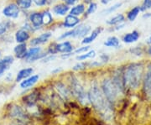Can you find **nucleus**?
Wrapping results in <instances>:
<instances>
[{
    "mask_svg": "<svg viewBox=\"0 0 151 125\" xmlns=\"http://www.w3.org/2000/svg\"><path fill=\"white\" fill-rule=\"evenodd\" d=\"M102 31H103V28L97 27L96 29H94L92 32L90 33L89 35H86V37L83 38L82 41H81V44L82 45H89V44H91L98 37V35L101 34Z\"/></svg>",
    "mask_w": 151,
    "mask_h": 125,
    "instance_id": "obj_11",
    "label": "nucleus"
},
{
    "mask_svg": "<svg viewBox=\"0 0 151 125\" xmlns=\"http://www.w3.org/2000/svg\"><path fill=\"white\" fill-rule=\"evenodd\" d=\"M107 47H113V48H118L120 45L119 40L116 36H111L107 39V40L103 44Z\"/></svg>",
    "mask_w": 151,
    "mask_h": 125,
    "instance_id": "obj_24",
    "label": "nucleus"
},
{
    "mask_svg": "<svg viewBox=\"0 0 151 125\" xmlns=\"http://www.w3.org/2000/svg\"><path fill=\"white\" fill-rule=\"evenodd\" d=\"M55 58H56V56L55 55H46L45 57H44L42 59V61L43 62H49V61L54 60Z\"/></svg>",
    "mask_w": 151,
    "mask_h": 125,
    "instance_id": "obj_38",
    "label": "nucleus"
},
{
    "mask_svg": "<svg viewBox=\"0 0 151 125\" xmlns=\"http://www.w3.org/2000/svg\"><path fill=\"white\" fill-rule=\"evenodd\" d=\"M70 9V6L66 5L65 4H58L52 8L53 13L59 16H65L69 13Z\"/></svg>",
    "mask_w": 151,
    "mask_h": 125,
    "instance_id": "obj_16",
    "label": "nucleus"
},
{
    "mask_svg": "<svg viewBox=\"0 0 151 125\" xmlns=\"http://www.w3.org/2000/svg\"><path fill=\"white\" fill-rule=\"evenodd\" d=\"M29 39H30V34L24 29H19L15 34V40L18 44L26 43V41H28Z\"/></svg>",
    "mask_w": 151,
    "mask_h": 125,
    "instance_id": "obj_18",
    "label": "nucleus"
},
{
    "mask_svg": "<svg viewBox=\"0 0 151 125\" xmlns=\"http://www.w3.org/2000/svg\"><path fill=\"white\" fill-rule=\"evenodd\" d=\"M14 62V57L12 55H7L4 57L2 60H0V77L4 75Z\"/></svg>",
    "mask_w": 151,
    "mask_h": 125,
    "instance_id": "obj_12",
    "label": "nucleus"
},
{
    "mask_svg": "<svg viewBox=\"0 0 151 125\" xmlns=\"http://www.w3.org/2000/svg\"><path fill=\"white\" fill-rule=\"evenodd\" d=\"M20 13V9L16 4H10L3 9V14L9 19H17Z\"/></svg>",
    "mask_w": 151,
    "mask_h": 125,
    "instance_id": "obj_6",
    "label": "nucleus"
},
{
    "mask_svg": "<svg viewBox=\"0 0 151 125\" xmlns=\"http://www.w3.org/2000/svg\"><path fill=\"white\" fill-rule=\"evenodd\" d=\"M33 4V0H16V4L19 9L27 10L31 8Z\"/></svg>",
    "mask_w": 151,
    "mask_h": 125,
    "instance_id": "obj_27",
    "label": "nucleus"
},
{
    "mask_svg": "<svg viewBox=\"0 0 151 125\" xmlns=\"http://www.w3.org/2000/svg\"><path fill=\"white\" fill-rule=\"evenodd\" d=\"M151 9V0H144V3L140 7L141 11H146Z\"/></svg>",
    "mask_w": 151,
    "mask_h": 125,
    "instance_id": "obj_36",
    "label": "nucleus"
},
{
    "mask_svg": "<svg viewBox=\"0 0 151 125\" xmlns=\"http://www.w3.org/2000/svg\"><path fill=\"white\" fill-rule=\"evenodd\" d=\"M91 30H92V28L90 25H87L85 24H79L75 28H73L71 30L62 34L58 38V40H61L66 38L83 39L84 37H86V35H88V34L91 32Z\"/></svg>",
    "mask_w": 151,
    "mask_h": 125,
    "instance_id": "obj_3",
    "label": "nucleus"
},
{
    "mask_svg": "<svg viewBox=\"0 0 151 125\" xmlns=\"http://www.w3.org/2000/svg\"><path fill=\"white\" fill-rule=\"evenodd\" d=\"M47 55L46 53H42V50L38 46H32L31 48L27 50V52L24 56V60L29 62H34L37 60H42L44 57Z\"/></svg>",
    "mask_w": 151,
    "mask_h": 125,
    "instance_id": "obj_5",
    "label": "nucleus"
},
{
    "mask_svg": "<svg viewBox=\"0 0 151 125\" xmlns=\"http://www.w3.org/2000/svg\"><path fill=\"white\" fill-rule=\"evenodd\" d=\"M47 54L49 55H55L57 54V50H56V43L52 42L50 44L47 49Z\"/></svg>",
    "mask_w": 151,
    "mask_h": 125,
    "instance_id": "obj_35",
    "label": "nucleus"
},
{
    "mask_svg": "<svg viewBox=\"0 0 151 125\" xmlns=\"http://www.w3.org/2000/svg\"><path fill=\"white\" fill-rule=\"evenodd\" d=\"M42 20H43V25H50L53 23V16L52 14L49 10H45L42 12Z\"/></svg>",
    "mask_w": 151,
    "mask_h": 125,
    "instance_id": "obj_25",
    "label": "nucleus"
},
{
    "mask_svg": "<svg viewBox=\"0 0 151 125\" xmlns=\"http://www.w3.org/2000/svg\"><path fill=\"white\" fill-rule=\"evenodd\" d=\"M139 38V33L138 32L137 30H134L133 32L128 33L125 35H124L123 37V41L124 43L131 44L136 42Z\"/></svg>",
    "mask_w": 151,
    "mask_h": 125,
    "instance_id": "obj_20",
    "label": "nucleus"
},
{
    "mask_svg": "<svg viewBox=\"0 0 151 125\" xmlns=\"http://www.w3.org/2000/svg\"><path fill=\"white\" fill-rule=\"evenodd\" d=\"M33 72H34V70H33V68H30V67L22 69V70H20V71L18 72L15 81L17 82H21L23 80H24L25 78H27L29 76H31L33 74Z\"/></svg>",
    "mask_w": 151,
    "mask_h": 125,
    "instance_id": "obj_21",
    "label": "nucleus"
},
{
    "mask_svg": "<svg viewBox=\"0 0 151 125\" xmlns=\"http://www.w3.org/2000/svg\"><path fill=\"white\" fill-rule=\"evenodd\" d=\"M97 4L96 3H91L89 6H88V8H87V9H86V13H85V15L86 16H88V15H91L92 14H94L96 10H97Z\"/></svg>",
    "mask_w": 151,
    "mask_h": 125,
    "instance_id": "obj_31",
    "label": "nucleus"
},
{
    "mask_svg": "<svg viewBox=\"0 0 151 125\" xmlns=\"http://www.w3.org/2000/svg\"><path fill=\"white\" fill-rule=\"evenodd\" d=\"M87 66V64L85 63V62H79L77 64H76L73 67H72V70L76 71H83L85 70Z\"/></svg>",
    "mask_w": 151,
    "mask_h": 125,
    "instance_id": "obj_32",
    "label": "nucleus"
},
{
    "mask_svg": "<svg viewBox=\"0 0 151 125\" xmlns=\"http://www.w3.org/2000/svg\"><path fill=\"white\" fill-rule=\"evenodd\" d=\"M87 96H88V101H90L93 108L98 112L105 114L109 111L111 104L108 103V100L104 97L102 90H100L97 85L96 84L92 85Z\"/></svg>",
    "mask_w": 151,
    "mask_h": 125,
    "instance_id": "obj_2",
    "label": "nucleus"
},
{
    "mask_svg": "<svg viewBox=\"0 0 151 125\" xmlns=\"http://www.w3.org/2000/svg\"><path fill=\"white\" fill-rule=\"evenodd\" d=\"M0 55H1V53H0Z\"/></svg>",
    "mask_w": 151,
    "mask_h": 125,
    "instance_id": "obj_48",
    "label": "nucleus"
},
{
    "mask_svg": "<svg viewBox=\"0 0 151 125\" xmlns=\"http://www.w3.org/2000/svg\"><path fill=\"white\" fill-rule=\"evenodd\" d=\"M102 92L104 97L108 100L109 103L112 104L115 103L118 98L119 89L115 86V84L110 79H104L102 82Z\"/></svg>",
    "mask_w": 151,
    "mask_h": 125,
    "instance_id": "obj_4",
    "label": "nucleus"
},
{
    "mask_svg": "<svg viewBox=\"0 0 151 125\" xmlns=\"http://www.w3.org/2000/svg\"><path fill=\"white\" fill-rule=\"evenodd\" d=\"M9 27V22H0V35L4 34Z\"/></svg>",
    "mask_w": 151,
    "mask_h": 125,
    "instance_id": "obj_34",
    "label": "nucleus"
},
{
    "mask_svg": "<svg viewBox=\"0 0 151 125\" xmlns=\"http://www.w3.org/2000/svg\"><path fill=\"white\" fill-rule=\"evenodd\" d=\"M39 78H40L39 75H31L22 81L20 83V87L22 89H28L29 87H32L33 86H35V84L37 83Z\"/></svg>",
    "mask_w": 151,
    "mask_h": 125,
    "instance_id": "obj_15",
    "label": "nucleus"
},
{
    "mask_svg": "<svg viewBox=\"0 0 151 125\" xmlns=\"http://www.w3.org/2000/svg\"><path fill=\"white\" fill-rule=\"evenodd\" d=\"M38 97H39L38 93H36L35 92H33V93L26 95L23 99H24V102L27 104L28 106L31 107L33 105H35V103L37 102Z\"/></svg>",
    "mask_w": 151,
    "mask_h": 125,
    "instance_id": "obj_23",
    "label": "nucleus"
},
{
    "mask_svg": "<svg viewBox=\"0 0 151 125\" xmlns=\"http://www.w3.org/2000/svg\"><path fill=\"white\" fill-rule=\"evenodd\" d=\"M29 21L31 23V25L35 29H37L41 28L43 25L42 20V13L41 12H33L29 15Z\"/></svg>",
    "mask_w": 151,
    "mask_h": 125,
    "instance_id": "obj_7",
    "label": "nucleus"
},
{
    "mask_svg": "<svg viewBox=\"0 0 151 125\" xmlns=\"http://www.w3.org/2000/svg\"><path fill=\"white\" fill-rule=\"evenodd\" d=\"M90 48H91L90 45H86L85 46H81V47H79V48H77L76 50H75L73 51V54H83V53H85L86 51H88V50H90Z\"/></svg>",
    "mask_w": 151,
    "mask_h": 125,
    "instance_id": "obj_33",
    "label": "nucleus"
},
{
    "mask_svg": "<svg viewBox=\"0 0 151 125\" xmlns=\"http://www.w3.org/2000/svg\"><path fill=\"white\" fill-rule=\"evenodd\" d=\"M63 3L68 6H74L76 4L77 0H62Z\"/></svg>",
    "mask_w": 151,
    "mask_h": 125,
    "instance_id": "obj_40",
    "label": "nucleus"
},
{
    "mask_svg": "<svg viewBox=\"0 0 151 125\" xmlns=\"http://www.w3.org/2000/svg\"><path fill=\"white\" fill-rule=\"evenodd\" d=\"M60 71H61V69H59V68H57L56 70L53 71V73H56V72H60Z\"/></svg>",
    "mask_w": 151,
    "mask_h": 125,
    "instance_id": "obj_45",
    "label": "nucleus"
},
{
    "mask_svg": "<svg viewBox=\"0 0 151 125\" xmlns=\"http://www.w3.org/2000/svg\"><path fill=\"white\" fill-rule=\"evenodd\" d=\"M148 54L150 55H151V45H150V46L149 47V49H148Z\"/></svg>",
    "mask_w": 151,
    "mask_h": 125,
    "instance_id": "obj_46",
    "label": "nucleus"
},
{
    "mask_svg": "<svg viewBox=\"0 0 151 125\" xmlns=\"http://www.w3.org/2000/svg\"><path fill=\"white\" fill-rule=\"evenodd\" d=\"M19 125H24V124H19Z\"/></svg>",
    "mask_w": 151,
    "mask_h": 125,
    "instance_id": "obj_47",
    "label": "nucleus"
},
{
    "mask_svg": "<svg viewBox=\"0 0 151 125\" xmlns=\"http://www.w3.org/2000/svg\"><path fill=\"white\" fill-rule=\"evenodd\" d=\"M130 51L132 52V53H134V54L137 55H140L142 54V50L139 47H135L134 49H131L130 50Z\"/></svg>",
    "mask_w": 151,
    "mask_h": 125,
    "instance_id": "obj_39",
    "label": "nucleus"
},
{
    "mask_svg": "<svg viewBox=\"0 0 151 125\" xmlns=\"http://www.w3.org/2000/svg\"><path fill=\"white\" fill-rule=\"evenodd\" d=\"M92 1L93 0H83L84 4H90L91 3H92Z\"/></svg>",
    "mask_w": 151,
    "mask_h": 125,
    "instance_id": "obj_43",
    "label": "nucleus"
},
{
    "mask_svg": "<svg viewBox=\"0 0 151 125\" xmlns=\"http://www.w3.org/2000/svg\"><path fill=\"white\" fill-rule=\"evenodd\" d=\"M144 90L145 93L148 95H150L151 92V62L147 66L145 76L144 79Z\"/></svg>",
    "mask_w": 151,
    "mask_h": 125,
    "instance_id": "obj_13",
    "label": "nucleus"
},
{
    "mask_svg": "<svg viewBox=\"0 0 151 125\" xmlns=\"http://www.w3.org/2000/svg\"><path fill=\"white\" fill-rule=\"evenodd\" d=\"M122 5H123V4H122V3H117V4H113V6H111V7L108 8L107 9L103 10V12H102V14H112V13H113V12H115L117 9H119V8H120Z\"/></svg>",
    "mask_w": 151,
    "mask_h": 125,
    "instance_id": "obj_30",
    "label": "nucleus"
},
{
    "mask_svg": "<svg viewBox=\"0 0 151 125\" xmlns=\"http://www.w3.org/2000/svg\"><path fill=\"white\" fill-rule=\"evenodd\" d=\"M144 66L140 63H133L129 65L123 71L125 87L136 89L139 87L143 77Z\"/></svg>",
    "mask_w": 151,
    "mask_h": 125,
    "instance_id": "obj_1",
    "label": "nucleus"
},
{
    "mask_svg": "<svg viewBox=\"0 0 151 125\" xmlns=\"http://www.w3.org/2000/svg\"><path fill=\"white\" fill-rule=\"evenodd\" d=\"M85 11H86V8H85L84 4H76L74 7H72L69 11V13L71 15L78 17L80 15H82L85 13Z\"/></svg>",
    "mask_w": 151,
    "mask_h": 125,
    "instance_id": "obj_22",
    "label": "nucleus"
},
{
    "mask_svg": "<svg viewBox=\"0 0 151 125\" xmlns=\"http://www.w3.org/2000/svg\"><path fill=\"white\" fill-rule=\"evenodd\" d=\"M125 19V18L123 14H117L113 18H111L109 20L107 21V24L109 25H117V24H120L121 23H123Z\"/></svg>",
    "mask_w": 151,
    "mask_h": 125,
    "instance_id": "obj_26",
    "label": "nucleus"
},
{
    "mask_svg": "<svg viewBox=\"0 0 151 125\" xmlns=\"http://www.w3.org/2000/svg\"><path fill=\"white\" fill-rule=\"evenodd\" d=\"M27 45L26 43L18 44L14 49V52L17 58L19 59H24L25 54L27 52Z\"/></svg>",
    "mask_w": 151,
    "mask_h": 125,
    "instance_id": "obj_19",
    "label": "nucleus"
},
{
    "mask_svg": "<svg viewBox=\"0 0 151 125\" xmlns=\"http://www.w3.org/2000/svg\"><path fill=\"white\" fill-rule=\"evenodd\" d=\"M101 60H103V62H108V59H109V57H108V55H106V54H103V55H101Z\"/></svg>",
    "mask_w": 151,
    "mask_h": 125,
    "instance_id": "obj_41",
    "label": "nucleus"
},
{
    "mask_svg": "<svg viewBox=\"0 0 151 125\" xmlns=\"http://www.w3.org/2000/svg\"><path fill=\"white\" fill-rule=\"evenodd\" d=\"M111 1H112V0H101V3L103 4V5H107V4H108Z\"/></svg>",
    "mask_w": 151,
    "mask_h": 125,
    "instance_id": "obj_42",
    "label": "nucleus"
},
{
    "mask_svg": "<svg viewBox=\"0 0 151 125\" xmlns=\"http://www.w3.org/2000/svg\"><path fill=\"white\" fill-rule=\"evenodd\" d=\"M80 24V19L78 17L71 15V14H68L66 15L63 21L62 26L64 28H67V29H73L75 28L76 25H78Z\"/></svg>",
    "mask_w": 151,
    "mask_h": 125,
    "instance_id": "obj_9",
    "label": "nucleus"
},
{
    "mask_svg": "<svg viewBox=\"0 0 151 125\" xmlns=\"http://www.w3.org/2000/svg\"><path fill=\"white\" fill-rule=\"evenodd\" d=\"M9 114H10V117H12V118L17 119L19 120L24 119H26V117H27L26 114H24V110H23L20 107L16 106V105H14V106H13V107L11 108Z\"/></svg>",
    "mask_w": 151,
    "mask_h": 125,
    "instance_id": "obj_17",
    "label": "nucleus"
},
{
    "mask_svg": "<svg viewBox=\"0 0 151 125\" xmlns=\"http://www.w3.org/2000/svg\"><path fill=\"white\" fill-rule=\"evenodd\" d=\"M55 89H56V91L60 94V98H62L64 100L69 99L70 95H71L70 89L66 87L64 83H62V82H56V84H55Z\"/></svg>",
    "mask_w": 151,
    "mask_h": 125,
    "instance_id": "obj_10",
    "label": "nucleus"
},
{
    "mask_svg": "<svg viewBox=\"0 0 151 125\" xmlns=\"http://www.w3.org/2000/svg\"><path fill=\"white\" fill-rule=\"evenodd\" d=\"M147 43L149 44V45H151V35L149 37V39L147 40Z\"/></svg>",
    "mask_w": 151,
    "mask_h": 125,
    "instance_id": "obj_44",
    "label": "nucleus"
},
{
    "mask_svg": "<svg viewBox=\"0 0 151 125\" xmlns=\"http://www.w3.org/2000/svg\"><path fill=\"white\" fill-rule=\"evenodd\" d=\"M56 50L57 53H63V54L70 53L73 51V45L68 40L63 41L61 43H56Z\"/></svg>",
    "mask_w": 151,
    "mask_h": 125,
    "instance_id": "obj_14",
    "label": "nucleus"
},
{
    "mask_svg": "<svg viewBox=\"0 0 151 125\" xmlns=\"http://www.w3.org/2000/svg\"><path fill=\"white\" fill-rule=\"evenodd\" d=\"M48 0H33V3L37 7H44L47 4Z\"/></svg>",
    "mask_w": 151,
    "mask_h": 125,
    "instance_id": "obj_37",
    "label": "nucleus"
},
{
    "mask_svg": "<svg viewBox=\"0 0 151 125\" xmlns=\"http://www.w3.org/2000/svg\"><path fill=\"white\" fill-rule=\"evenodd\" d=\"M140 7L137 6V7H134V9H132L128 13V15H127V18L129 21H134L135 19L138 17L139 12H140Z\"/></svg>",
    "mask_w": 151,
    "mask_h": 125,
    "instance_id": "obj_29",
    "label": "nucleus"
},
{
    "mask_svg": "<svg viewBox=\"0 0 151 125\" xmlns=\"http://www.w3.org/2000/svg\"><path fill=\"white\" fill-rule=\"evenodd\" d=\"M150 95H151V92H150Z\"/></svg>",
    "mask_w": 151,
    "mask_h": 125,
    "instance_id": "obj_49",
    "label": "nucleus"
},
{
    "mask_svg": "<svg viewBox=\"0 0 151 125\" xmlns=\"http://www.w3.org/2000/svg\"><path fill=\"white\" fill-rule=\"evenodd\" d=\"M52 36V34L50 32H45L40 34L37 37H35L33 38L30 41L29 44L31 46H39L40 45H42V44L46 43L50 39V37Z\"/></svg>",
    "mask_w": 151,
    "mask_h": 125,
    "instance_id": "obj_8",
    "label": "nucleus"
},
{
    "mask_svg": "<svg viewBox=\"0 0 151 125\" xmlns=\"http://www.w3.org/2000/svg\"><path fill=\"white\" fill-rule=\"evenodd\" d=\"M96 56V52L95 50H88L83 54H80L79 55L76 56V60H86V59H92Z\"/></svg>",
    "mask_w": 151,
    "mask_h": 125,
    "instance_id": "obj_28",
    "label": "nucleus"
}]
</instances>
